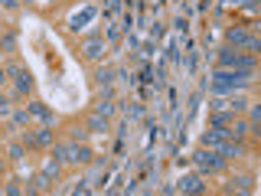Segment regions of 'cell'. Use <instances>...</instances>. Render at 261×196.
<instances>
[{"label": "cell", "mask_w": 261, "mask_h": 196, "mask_svg": "<svg viewBox=\"0 0 261 196\" xmlns=\"http://www.w3.org/2000/svg\"><path fill=\"white\" fill-rule=\"evenodd\" d=\"M248 76L251 72H239V69H232V72H216L212 76V92H235V88H245L248 85Z\"/></svg>", "instance_id": "1"}, {"label": "cell", "mask_w": 261, "mask_h": 196, "mask_svg": "<svg viewBox=\"0 0 261 196\" xmlns=\"http://www.w3.org/2000/svg\"><path fill=\"white\" fill-rule=\"evenodd\" d=\"M219 65H225V69H239V72H255V56L248 53H239V49H222L219 53Z\"/></svg>", "instance_id": "2"}, {"label": "cell", "mask_w": 261, "mask_h": 196, "mask_svg": "<svg viewBox=\"0 0 261 196\" xmlns=\"http://www.w3.org/2000/svg\"><path fill=\"white\" fill-rule=\"evenodd\" d=\"M56 157L65 160V163H88L92 151H88V147H79L72 141V144H56Z\"/></svg>", "instance_id": "3"}, {"label": "cell", "mask_w": 261, "mask_h": 196, "mask_svg": "<svg viewBox=\"0 0 261 196\" xmlns=\"http://www.w3.org/2000/svg\"><path fill=\"white\" fill-rule=\"evenodd\" d=\"M193 160H196V167L206 170V174H216V170H222V163H225V157L219 151H212V147H202Z\"/></svg>", "instance_id": "4"}, {"label": "cell", "mask_w": 261, "mask_h": 196, "mask_svg": "<svg viewBox=\"0 0 261 196\" xmlns=\"http://www.w3.org/2000/svg\"><path fill=\"white\" fill-rule=\"evenodd\" d=\"M228 43L232 46H245V49H258L261 43H258V36H251V33H245V30H228Z\"/></svg>", "instance_id": "5"}, {"label": "cell", "mask_w": 261, "mask_h": 196, "mask_svg": "<svg viewBox=\"0 0 261 196\" xmlns=\"http://www.w3.org/2000/svg\"><path fill=\"white\" fill-rule=\"evenodd\" d=\"M82 53H85V59H101V53H105V39H85V46H82Z\"/></svg>", "instance_id": "6"}, {"label": "cell", "mask_w": 261, "mask_h": 196, "mask_svg": "<svg viewBox=\"0 0 261 196\" xmlns=\"http://www.w3.org/2000/svg\"><path fill=\"white\" fill-rule=\"evenodd\" d=\"M27 144H30V147H46V144H53V131H33V134H27Z\"/></svg>", "instance_id": "7"}, {"label": "cell", "mask_w": 261, "mask_h": 196, "mask_svg": "<svg viewBox=\"0 0 261 196\" xmlns=\"http://www.w3.org/2000/svg\"><path fill=\"white\" fill-rule=\"evenodd\" d=\"M179 190H183V193H206V186H202L199 177H183V180H179Z\"/></svg>", "instance_id": "8"}, {"label": "cell", "mask_w": 261, "mask_h": 196, "mask_svg": "<svg viewBox=\"0 0 261 196\" xmlns=\"http://www.w3.org/2000/svg\"><path fill=\"white\" fill-rule=\"evenodd\" d=\"M13 76H16V88H20V95H27V92H30V85H33L30 76H27V72H20V69H13Z\"/></svg>", "instance_id": "9"}, {"label": "cell", "mask_w": 261, "mask_h": 196, "mask_svg": "<svg viewBox=\"0 0 261 196\" xmlns=\"http://www.w3.org/2000/svg\"><path fill=\"white\" fill-rule=\"evenodd\" d=\"M30 114H36V118H43V121H53V111H49L46 105H39V102L30 105Z\"/></svg>", "instance_id": "10"}, {"label": "cell", "mask_w": 261, "mask_h": 196, "mask_svg": "<svg viewBox=\"0 0 261 196\" xmlns=\"http://www.w3.org/2000/svg\"><path fill=\"white\" fill-rule=\"evenodd\" d=\"M228 190H242V193H251V177H235Z\"/></svg>", "instance_id": "11"}, {"label": "cell", "mask_w": 261, "mask_h": 196, "mask_svg": "<svg viewBox=\"0 0 261 196\" xmlns=\"http://www.w3.org/2000/svg\"><path fill=\"white\" fill-rule=\"evenodd\" d=\"M88 128H92V131H101L105 128V114H95V118L88 121Z\"/></svg>", "instance_id": "12"}, {"label": "cell", "mask_w": 261, "mask_h": 196, "mask_svg": "<svg viewBox=\"0 0 261 196\" xmlns=\"http://www.w3.org/2000/svg\"><path fill=\"white\" fill-rule=\"evenodd\" d=\"M27 4H33V7H49L53 0H27Z\"/></svg>", "instance_id": "13"}, {"label": "cell", "mask_w": 261, "mask_h": 196, "mask_svg": "<svg viewBox=\"0 0 261 196\" xmlns=\"http://www.w3.org/2000/svg\"><path fill=\"white\" fill-rule=\"evenodd\" d=\"M4 105H7V102H4V95H0V111H4Z\"/></svg>", "instance_id": "14"}, {"label": "cell", "mask_w": 261, "mask_h": 196, "mask_svg": "<svg viewBox=\"0 0 261 196\" xmlns=\"http://www.w3.org/2000/svg\"><path fill=\"white\" fill-rule=\"evenodd\" d=\"M0 85H4V69H0Z\"/></svg>", "instance_id": "15"}, {"label": "cell", "mask_w": 261, "mask_h": 196, "mask_svg": "<svg viewBox=\"0 0 261 196\" xmlns=\"http://www.w3.org/2000/svg\"><path fill=\"white\" fill-rule=\"evenodd\" d=\"M0 174H4V160H0Z\"/></svg>", "instance_id": "16"}]
</instances>
